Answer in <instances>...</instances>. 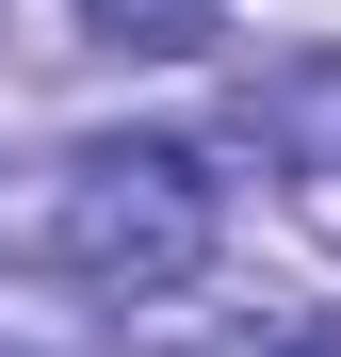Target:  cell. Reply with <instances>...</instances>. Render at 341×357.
Returning <instances> with one entry per match:
<instances>
[{
  "label": "cell",
  "mask_w": 341,
  "mask_h": 357,
  "mask_svg": "<svg viewBox=\"0 0 341 357\" xmlns=\"http://www.w3.org/2000/svg\"><path fill=\"white\" fill-rule=\"evenodd\" d=\"M49 260L114 309H146V292H195L211 276V178L195 146H82L66 195H49Z\"/></svg>",
  "instance_id": "1"
},
{
  "label": "cell",
  "mask_w": 341,
  "mask_h": 357,
  "mask_svg": "<svg viewBox=\"0 0 341 357\" xmlns=\"http://www.w3.org/2000/svg\"><path fill=\"white\" fill-rule=\"evenodd\" d=\"M244 130H260L276 162L341 178V49H293V66H260V82H244Z\"/></svg>",
  "instance_id": "2"
},
{
  "label": "cell",
  "mask_w": 341,
  "mask_h": 357,
  "mask_svg": "<svg viewBox=\"0 0 341 357\" xmlns=\"http://www.w3.org/2000/svg\"><path fill=\"white\" fill-rule=\"evenodd\" d=\"M98 49H146V66H179V49H211V0H82Z\"/></svg>",
  "instance_id": "3"
}]
</instances>
